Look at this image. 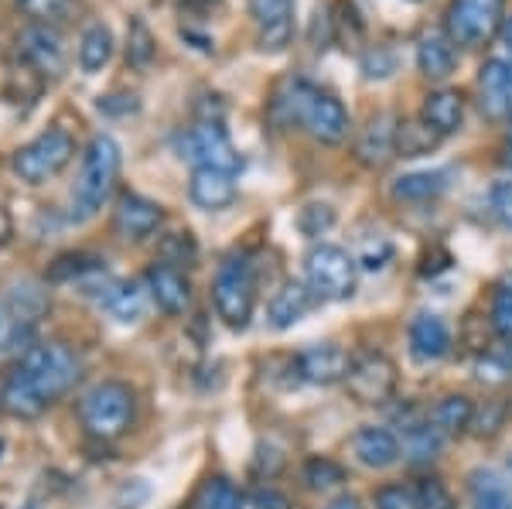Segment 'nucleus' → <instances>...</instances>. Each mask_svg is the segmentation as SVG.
Instances as JSON below:
<instances>
[{"instance_id":"nucleus-1","label":"nucleus","mask_w":512,"mask_h":509,"mask_svg":"<svg viewBox=\"0 0 512 509\" xmlns=\"http://www.w3.org/2000/svg\"><path fill=\"white\" fill-rule=\"evenodd\" d=\"M79 380V359L65 342L28 346L18 369L0 387V407L18 421H35Z\"/></svg>"},{"instance_id":"nucleus-2","label":"nucleus","mask_w":512,"mask_h":509,"mask_svg":"<svg viewBox=\"0 0 512 509\" xmlns=\"http://www.w3.org/2000/svg\"><path fill=\"white\" fill-rule=\"evenodd\" d=\"M274 110L280 113L284 123H301L321 144H342L352 127L349 110L342 106V100L308 79L284 82V89L277 93Z\"/></svg>"},{"instance_id":"nucleus-3","label":"nucleus","mask_w":512,"mask_h":509,"mask_svg":"<svg viewBox=\"0 0 512 509\" xmlns=\"http://www.w3.org/2000/svg\"><path fill=\"white\" fill-rule=\"evenodd\" d=\"M120 164H123L120 144L113 141L110 134H96L93 141H89L86 154H82L79 182L72 188V219H76V223L93 219L106 205L113 188H117Z\"/></svg>"},{"instance_id":"nucleus-4","label":"nucleus","mask_w":512,"mask_h":509,"mask_svg":"<svg viewBox=\"0 0 512 509\" xmlns=\"http://www.w3.org/2000/svg\"><path fill=\"white\" fill-rule=\"evenodd\" d=\"M137 417V393L120 380H103L93 390L82 393L79 421L89 438L117 441L130 431Z\"/></svg>"},{"instance_id":"nucleus-5","label":"nucleus","mask_w":512,"mask_h":509,"mask_svg":"<svg viewBox=\"0 0 512 509\" xmlns=\"http://www.w3.org/2000/svg\"><path fill=\"white\" fill-rule=\"evenodd\" d=\"M304 284L318 301H349L359 284V260L335 243H318L304 257Z\"/></svg>"},{"instance_id":"nucleus-6","label":"nucleus","mask_w":512,"mask_h":509,"mask_svg":"<svg viewBox=\"0 0 512 509\" xmlns=\"http://www.w3.org/2000/svg\"><path fill=\"white\" fill-rule=\"evenodd\" d=\"M72 158H76V137L65 127H48L45 134H38L35 141H28L14 151L11 168L21 182L45 185L48 178L62 175Z\"/></svg>"},{"instance_id":"nucleus-7","label":"nucleus","mask_w":512,"mask_h":509,"mask_svg":"<svg viewBox=\"0 0 512 509\" xmlns=\"http://www.w3.org/2000/svg\"><path fill=\"white\" fill-rule=\"evenodd\" d=\"M212 305L216 315L226 322L233 332H243L253 318L256 308V277L246 257H229L219 267L216 281H212Z\"/></svg>"},{"instance_id":"nucleus-8","label":"nucleus","mask_w":512,"mask_h":509,"mask_svg":"<svg viewBox=\"0 0 512 509\" xmlns=\"http://www.w3.org/2000/svg\"><path fill=\"white\" fill-rule=\"evenodd\" d=\"M178 154L192 168H216L229 171V175H239V168H243V158H239L236 144L229 141L226 127L219 120H202L188 127L178 137Z\"/></svg>"},{"instance_id":"nucleus-9","label":"nucleus","mask_w":512,"mask_h":509,"mask_svg":"<svg viewBox=\"0 0 512 509\" xmlns=\"http://www.w3.org/2000/svg\"><path fill=\"white\" fill-rule=\"evenodd\" d=\"M396 383H400L396 363L379 349H366V352H359V356H352L349 373H345V390H349V397L366 407H379V404H386V400H393Z\"/></svg>"},{"instance_id":"nucleus-10","label":"nucleus","mask_w":512,"mask_h":509,"mask_svg":"<svg viewBox=\"0 0 512 509\" xmlns=\"http://www.w3.org/2000/svg\"><path fill=\"white\" fill-rule=\"evenodd\" d=\"M502 7L506 0H451L448 7V35L454 45L482 48L502 28Z\"/></svg>"},{"instance_id":"nucleus-11","label":"nucleus","mask_w":512,"mask_h":509,"mask_svg":"<svg viewBox=\"0 0 512 509\" xmlns=\"http://www.w3.org/2000/svg\"><path fill=\"white\" fill-rule=\"evenodd\" d=\"M18 52L24 65L38 76H62L65 72V45L55 28H45V24H31V28L21 31L18 38Z\"/></svg>"},{"instance_id":"nucleus-12","label":"nucleus","mask_w":512,"mask_h":509,"mask_svg":"<svg viewBox=\"0 0 512 509\" xmlns=\"http://www.w3.org/2000/svg\"><path fill=\"white\" fill-rule=\"evenodd\" d=\"M256 41L263 52H284L294 35V0H250Z\"/></svg>"},{"instance_id":"nucleus-13","label":"nucleus","mask_w":512,"mask_h":509,"mask_svg":"<svg viewBox=\"0 0 512 509\" xmlns=\"http://www.w3.org/2000/svg\"><path fill=\"white\" fill-rule=\"evenodd\" d=\"M352 356L335 342H318V346H308L304 352H297L294 366L301 373L304 383H315V387H332V383H345V373H349Z\"/></svg>"},{"instance_id":"nucleus-14","label":"nucleus","mask_w":512,"mask_h":509,"mask_svg":"<svg viewBox=\"0 0 512 509\" xmlns=\"http://www.w3.org/2000/svg\"><path fill=\"white\" fill-rule=\"evenodd\" d=\"M147 291H151V301L164 315H185L188 305H192V281L185 277V270L168 264V260L151 264V270H147Z\"/></svg>"},{"instance_id":"nucleus-15","label":"nucleus","mask_w":512,"mask_h":509,"mask_svg":"<svg viewBox=\"0 0 512 509\" xmlns=\"http://www.w3.org/2000/svg\"><path fill=\"white\" fill-rule=\"evenodd\" d=\"M164 223V209L154 199H144L137 192H127L117 202L113 212V233L120 240H147V236L158 233V226Z\"/></svg>"},{"instance_id":"nucleus-16","label":"nucleus","mask_w":512,"mask_h":509,"mask_svg":"<svg viewBox=\"0 0 512 509\" xmlns=\"http://www.w3.org/2000/svg\"><path fill=\"white\" fill-rule=\"evenodd\" d=\"M478 103L489 120H512V59H489L478 72Z\"/></svg>"},{"instance_id":"nucleus-17","label":"nucleus","mask_w":512,"mask_h":509,"mask_svg":"<svg viewBox=\"0 0 512 509\" xmlns=\"http://www.w3.org/2000/svg\"><path fill=\"white\" fill-rule=\"evenodd\" d=\"M410 356L417 363H441L451 352V328L441 315H431V311H420V315L410 322Z\"/></svg>"},{"instance_id":"nucleus-18","label":"nucleus","mask_w":512,"mask_h":509,"mask_svg":"<svg viewBox=\"0 0 512 509\" xmlns=\"http://www.w3.org/2000/svg\"><path fill=\"white\" fill-rule=\"evenodd\" d=\"M352 455H355V462L366 465V469H390V465L400 462V438H396L390 428L366 424V428L355 431Z\"/></svg>"},{"instance_id":"nucleus-19","label":"nucleus","mask_w":512,"mask_h":509,"mask_svg":"<svg viewBox=\"0 0 512 509\" xmlns=\"http://www.w3.org/2000/svg\"><path fill=\"white\" fill-rule=\"evenodd\" d=\"M417 69L424 79L444 82L458 69V48L448 31H424L417 41Z\"/></svg>"},{"instance_id":"nucleus-20","label":"nucleus","mask_w":512,"mask_h":509,"mask_svg":"<svg viewBox=\"0 0 512 509\" xmlns=\"http://www.w3.org/2000/svg\"><path fill=\"white\" fill-rule=\"evenodd\" d=\"M188 195H192V202L205 212L229 209V205L236 202V175L216 171V168H195L192 182H188Z\"/></svg>"},{"instance_id":"nucleus-21","label":"nucleus","mask_w":512,"mask_h":509,"mask_svg":"<svg viewBox=\"0 0 512 509\" xmlns=\"http://www.w3.org/2000/svg\"><path fill=\"white\" fill-rule=\"evenodd\" d=\"M318 305V294L311 291L308 284H284L280 291L270 298V308H267V318L270 325L277 328V332H284V328H294L297 322H304V318L315 311Z\"/></svg>"},{"instance_id":"nucleus-22","label":"nucleus","mask_w":512,"mask_h":509,"mask_svg":"<svg viewBox=\"0 0 512 509\" xmlns=\"http://www.w3.org/2000/svg\"><path fill=\"white\" fill-rule=\"evenodd\" d=\"M151 291L140 281H110V287L99 298V308H106V315L117 318L120 325H134L144 318Z\"/></svg>"},{"instance_id":"nucleus-23","label":"nucleus","mask_w":512,"mask_h":509,"mask_svg":"<svg viewBox=\"0 0 512 509\" xmlns=\"http://www.w3.org/2000/svg\"><path fill=\"white\" fill-rule=\"evenodd\" d=\"M420 120L434 130V134H454V130L465 123V96L454 93V89H437V93L424 96L420 106Z\"/></svg>"},{"instance_id":"nucleus-24","label":"nucleus","mask_w":512,"mask_h":509,"mask_svg":"<svg viewBox=\"0 0 512 509\" xmlns=\"http://www.w3.org/2000/svg\"><path fill=\"white\" fill-rule=\"evenodd\" d=\"M454 168H434V171H410V175H400L393 182V199L400 202H431L441 199L451 188Z\"/></svg>"},{"instance_id":"nucleus-25","label":"nucleus","mask_w":512,"mask_h":509,"mask_svg":"<svg viewBox=\"0 0 512 509\" xmlns=\"http://www.w3.org/2000/svg\"><path fill=\"white\" fill-rule=\"evenodd\" d=\"M355 154H359V161L369 164V168H383V164L396 154V123H393V117L379 113V117L369 120V127L362 130L359 144H355Z\"/></svg>"},{"instance_id":"nucleus-26","label":"nucleus","mask_w":512,"mask_h":509,"mask_svg":"<svg viewBox=\"0 0 512 509\" xmlns=\"http://www.w3.org/2000/svg\"><path fill=\"white\" fill-rule=\"evenodd\" d=\"M472 417H475V404L465 393H448V397L437 400L431 410V424L441 438H454V434L468 431L472 428Z\"/></svg>"},{"instance_id":"nucleus-27","label":"nucleus","mask_w":512,"mask_h":509,"mask_svg":"<svg viewBox=\"0 0 512 509\" xmlns=\"http://www.w3.org/2000/svg\"><path fill=\"white\" fill-rule=\"evenodd\" d=\"M113 48H117V41H113V31L106 28L103 21L89 24L86 35L79 41V65L86 76H96V72H103L106 65L113 59Z\"/></svg>"},{"instance_id":"nucleus-28","label":"nucleus","mask_w":512,"mask_h":509,"mask_svg":"<svg viewBox=\"0 0 512 509\" xmlns=\"http://www.w3.org/2000/svg\"><path fill=\"white\" fill-rule=\"evenodd\" d=\"M468 489H472L475 509H512V486L506 475L492 469H478L468 479Z\"/></svg>"},{"instance_id":"nucleus-29","label":"nucleus","mask_w":512,"mask_h":509,"mask_svg":"<svg viewBox=\"0 0 512 509\" xmlns=\"http://www.w3.org/2000/svg\"><path fill=\"white\" fill-rule=\"evenodd\" d=\"M21 14H28L35 24L59 28V24L76 21L82 14V0H18Z\"/></svg>"},{"instance_id":"nucleus-30","label":"nucleus","mask_w":512,"mask_h":509,"mask_svg":"<svg viewBox=\"0 0 512 509\" xmlns=\"http://www.w3.org/2000/svg\"><path fill=\"white\" fill-rule=\"evenodd\" d=\"M437 144H441V134H434L424 120L396 123V154H403V158H420V154H431Z\"/></svg>"},{"instance_id":"nucleus-31","label":"nucleus","mask_w":512,"mask_h":509,"mask_svg":"<svg viewBox=\"0 0 512 509\" xmlns=\"http://www.w3.org/2000/svg\"><path fill=\"white\" fill-rule=\"evenodd\" d=\"M475 376L482 383H506L512 380V342L485 346L475 359Z\"/></svg>"},{"instance_id":"nucleus-32","label":"nucleus","mask_w":512,"mask_h":509,"mask_svg":"<svg viewBox=\"0 0 512 509\" xmlns=\"http://www.w3.org/2000/svg\"><path fill=\"white\" fill-rule=\"evenodd\" d=\"M154 52H158L154 35L147 31L144 21L134 18L130 21V31H127V62L134 65V69H147V65L154 62Z\"/></svg>"},{"instance_id":"nucleus-33","label":"nucleus","mask_w":512,"mask_h":509,"mask_svg":"<svg viewBox=\"0 0 512 509\" xmlns=\"http://www.w3.org/2000/svg\"><path fill=\"white\" fill-rule=\"evenodd\" d=\"M103 270V260L99 257H89V253H69V257H59L52 267V281H72V284H82L89 274Z\"/></svg>"},{"instance_id":"nucleus-34","label":"nucleus","mask_w":512,"mask_h":509,"mask_svg":"<svg viewBox=\"0 0 512 509\" xmlns=\"http://www.w3.org/2000/svg\"><path fill=\"white\" fill-rule=\"evenodd\" d=\"M417 509H458L454 503V492L448 489V482L437 479V475H427V479H420L417 486Z\"/></svg>"},{"instance_id":"nucleus-35","label":"nucleus","mask_w":512,"mask_h":509,"mask_svg":"<svg viewBox=\"0 0 512 509\" xmlns=\"http://www.w3.org/2000/svg\"><path fill=\"white\" fill-rule=\"evenodd\" d=\"M304 482H308L311 489H335L345 482V469L332 458H311L308 465H304Z\"/></svg>"},{"instance_id":"nucleus-36","label":"nucleus","mask_w":512,"mask_h":509,"mask_svg":"<svg viewBox=\"0 0 512 509\" xmlns=\"http://www.w3.org/2000/svg\"><path fill=\"white\" fill-rule=\"evenodd\" d=\"M492 332L499 342H512V287H495L492 294Z\"/></svg>"},{"instance_id":"nucleus-37","label":"nucleus","mask_w":512,"mask_h":509,"mask_svg":"<svg viewBox=\"0 0 512 509\" xmlns=\"http://www.w3.org/2000/svg\"><path fill=\"white\" fill-rule=\"evenodd\" d=\"M202 509H243V496L229 479H212L202 492Z\"/></svg>"},{"instance_id":"nucleus-38","label":"nucleus","mask_w":512,"mask_h":509,"mask_svg":"<svg viewBox=\"0 0 512 509\" xmlns=\"http://www.w3.org/2000/svg\"><path fill=\"white\" fill-rule=\"evenodd\" d=\"M373 503H376V509H417V492H414V486L390 482V486L376 489Z\"/></svg>"},{"instance_id":"nucleus-39","label":"nucleus","mask_w":512,"mask_h":509,"mask_svg":"<svg viewBox=\"0 0 512 509\" xmlns=\"http://www.w3.org/2000/svg\"><path fill=\"white\" fill-rule=\"evenodd\" d=\"M332 223H335L332 205H304L301 216H297V226H301L308 236H321Z\"/></svg>"},{"instance_id":"nucleus-40","label":"nucleus","mask_w":512,"mask_h":509,"mask_svg":"<svg viewBox=\"0 0 512 509\" xmlns=\"http://www.w3.org/2000/svg\"><path fill=\"white\" fill-rule=\"evenodd\" d=\"M492 212L502 226L512 229V178H502V182L492 185Z\"/></svg>"},{"instance_id":"nucleus-41","label":"nucleus","mask_w":512,"mask_h":509,"mask_svg":"<svg viewBox=\"0 0 512 509\" xmlns=\"http://www.w3.org/2000/svg\"><path fill=\"white\" fill-rule=\"evenodd\" d=\"M164 260L168 264H192L195 260V240L188 233H175L168 243H164Z\"/></svg>"},{"instance_id":"nucleus-42","label":"nucleus","mask_w":512,"mask_h":509,"mask_svg":"<svg viewBox=\"0 0 512 509\" xmlns=\"http://www.w3.org/2000/svg\"><path fill=\"white\" fill-rule=\"evenodd\" d=\"M362 72H366V79H386L396 72V59L386 48H376V52H369L366 59H362Z\"/></svg>"},{"instance_id":"nucleus-43","label":"nucleus","mask_w":512,"mask_h":509,"mask_svg":"<svg viewBox=\"0 0 512 509\" xmlns=\"http://www.w3.org/2000/svg\"><path fill=\"white\" fill-rule=\"evenodd\" d=\"M393 257V246L390 240H383V236H376V243H366L362 246V257H359V264L366 267V270H383L386 267V260Z\"/></svg>"},{"instance_id":"nucleus-44","label":"nucleus","mask_w":512,"mask_h":509,"mask_svg":"<svg viewBox=\"0 0 512 509\" xmlns=\"http://www.w3.org/2000/svg\"><path fill=\"white\" fill-rule=\"evenodd\" d=\"M253 506L256 509H291V503H287L284 492H277V489H270V486L253 492Z\"/></svg>"},{"instance_id":"nucleus-45","label":"nucleus","mask_w":512,"mask_h":509,"mask_svg":"<svg viewBox=\"0 0 512 509\" xmlns=\"http://www.w3.org/2000/svg\"><path fill=\"white\" fill-rule=\"evenodd\" d=\"M325 509H362V503H359V496H352V492H342V496H335Z\"/></svg>"},{"instance_id":"nucleus-46","label":"nucleus","mask_w":512,"mask_h":509,"mask_svg":"<svg viewBox=\"0 0 512 509\" xmlns=\"http://www.w3.org/2000/svg\"><path fill=\"white\" fill-rule=\"evenodd\" d=\"M502 48H506V55H509V59H512V18H506V21H502Z\"/></svg>"},{"instance_id":"nucleus-47","label":"nucleus","mask_w":512,"mask_h":509,"mask_svg":"<svg viewBox=\"0 0 512 509\" xmlns=\"http://www.w3.org/2000/svg\"><path fill=\"white\" fill-rule=\"evenodd\" d=\"M188 7H198V11H209V7H216L222 4V0H185Z\"/></svg>"},{"instance_id":"nucleus-48","label":"nucleus","mask_w":512,"mask_h":509,"mask_svg":"<svg viewBox=\"0 0 512 509\" xmlns=\"http://www.w3.org/2000/svg\"><path fill=\"white\" fill-rule=\"evenodd\" d=\"M506 161H509V168H512V137H509V151H506Z\"/></svg>"},{"instance_id":"nucleus-49","label":"nucleus","mask_w":512,"mask_h":509,"mask_svg":"<svg viewBox=\"0 0 512 509\" xmlns=\"http://www.w3.org/2000/svg\"><path fill=\"white\" fill-rule=\"evenodd\" d=\"M24 509H41L38 503H28V506H24Z\"/></svg>"},{"instance_id":"nucleus-50","label":"nucleus","mask_w":512,"mask_h":509,"mask_svg":"<svg viewBox=\"0 0 512 509\" xmlns=\"http://www.w3.org/2000/svg\"><path fill=\"white\" fill-rule=\"evenodd\" d=\"M0 455H4V438H0Z\"/></svg>"},{"instance_id":"nucleus-51","label":"nucleus","mask_w":512,"mask_h":509,"mask_svg":"<svg viewBox=\"0 0 512 509\" xmlns=\"http://www.w3.org/2000/svg\"><path fill=\"white\" fill-rule=\"evenodd\" d=\"M410 4H420V0H410Z\"/></svg>"}]
</instances>
